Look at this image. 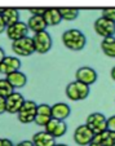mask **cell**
I'll return each instance as SVG.
<instances>
[{"mask_svg":"<svg viewBox=\"0 0 115 146\" xmlns=\"http://www.w3.org/2000/svg\"><path fill=\"white\" fill-rule=\"evenodd\" d=\"M94 31L102 38H107V36H114L115 35V22H112L111 19L106 18V17L101 16L94 21Z\"/></svg>","mask_w":115,"mask_h":146,"instance_id":"5b68a950","label":"cell"},{"mask_svg":"<svg viewBox=\"0 0 115 146\" xmlns=\"http://www.w3.org/2000/svg\"><path fill=\"white\" fill-rule=\"evenodd\" d=\"M52 119V116H49V115H40V114H36V116H35V123H36V125H40V127H44L45 124L48 123V121Z\"/></svg>","mask_w":115,"mask_h":146,"instance_id":"d4e9b609","label":"cell"},{"mask_svg":"<svg viewBox=\"0 0 115 146\" xmlns=\"http://www.w3.org/2000/svg\"><path fill=\"white\" fill-rule=\"evenodd\" d=\"M106 120H107V118L102 113H92L87 116L85 124H87L88 127L94 132V135H96V133H101L107 129Z\"/></svg>","mask_w":115,"mask_h":146,"instance_id":"8992f818","label":"cell"},{"mask_svg":"<svg viewBox=\"0 0 115 146\" xmlns=\"http://www.w3.org/2000/svg\"><path fill=\"white\" fill-rule=\"evenodd\" d=\"M5 29H7V25H5V22H4L3 17L0 16V34L4 33V31H5Z\"/></svg>","mask_w":115,"mask_h":146,"instance_id":"4dcf8cb0","label":"cell"},{"mask_svg":"<svg viewBox=\"0 0 115 146\" xmlns=\"http://www.w3.org/2000/svg\"><path fill=\"white\" fill-rule=\"evenodd\" d=\"M110 74H111V78H112V80H114L115 82V66L112 67L111 69V72H110Z\"/></svg>","mask_w":115,"mask_h":146,"instance_id":"836d02e7","label":"cell"},{"mask_svg":"<svg viewBox=\"0 0 115 146\" xmlns=\"http://www.w3.org/2000/svg\"><path fill=\"white\" fill-rule=\"evenodd\" d=\"M1 17H3L7 26L13 25L17 21H19V13H18V11L14 8H4L3 13H1Z\"/></svg>","mask_w":115,"mask_h":146,"instance_id":"d6986e66","label":"cell"},{"mask_svg":"<svg viewBox=\"0 0 115 146\" xmlns=\"http://www.w3.org/2000/svg\"><path fill=\"white\" fill-rule=\"evenodd\" d=\"M94 136V132L88 127L87 124H82L78 125L76 129L74 132V141L78 143L79 146H88L89 142L92 141Z\"/></svg>","mask_w":115,"mask_h":146,"instance_id":"52a82bcc","label":"cell"},{"mask_svg":"<svg viewBox=\"0 0 115 146\" xmlns=\"http://www.w3.org/2000/svg\"><path fill=\"white\" fill-rule=\"evenodd\" d=\"M3 145V138H0V146Z\"/></svg>","mask_w":115,"mask_h":146,"instance_id":"8d00e7d4","label":"cell"},{"mask_svg":"<svg viewBox=\"0 0 115 146\" xmlns=\"http://www.w3.org/2000/svg\"><path fill=\"white\" fill-rule=\"evenodd\" d=\"M106 125H107V129H109V131H112V132H115V115L107 118Z\"/></svg>","mask_w":115,"mask_h":146,"instance_id":"4316f807","label":"cell"},{"mask_svg":"<svg viewBox=\"0 0 115 146\" xmlns=\"http://www.w3.org/2000/svg\"><path fill=\"white\" fill-rule=\"evenodd\" d=\"M62 43L67 49L78 52V50H82L85 47L87 38L78 29H70V30H66L62 34Z\"/></svg>","mask_w":115,"mask_h":146,"instance_id":"6da1fadb","label":"cell"},{"mask_svg":"<svg viewBox=\"0 0 115 146\" xmlns=\"http://www.w3.org/2000/svg\"><path fill=\"white\" fill-rule=\"evenodd\" d=\"M66 96L71 101H80V96H79V92H78L75 82H71L67 84V87H66Z\"/></svg>","mask_w":115,"mask_h":146,"instance_id":"44dd1931","label":"cell"},{"mask_svg":"<svg viewBox=\"0 0 115 146\" xmlns=\"http://www.w3.org/2000/svg\"><path fill=\"white\" fill-rule=\"evenodd\" d=\"M12 49L17 56L21 57H29L33 53H35V47H34V40L30 36H23L21 39L13 40L12 43Z\"/></svg>","mask_w":115,"mask_h":146,"instance_id":"3957f363","label":"cell"},{"mask_svg":"<svg viewBox=\"0 0 115 146\" xmlns=\"http://www.w3.org/2000/svg\"><path fill=\"white\" fill-rule=\"evenodd\" d=\"M21 60L17 57H11V56H5L3 62L0 64V74L8 75L13 71L21 69Z\"/></svg>","mask_w":115,"mask_h":146,"instance_id":"7c38bea8","label":"cell"},{"mask_svg":"<svg viewBox=\"0 0 115 146\" xmlns=\"http://www.w3.org/2000/svg\"><path fill=\"white\" fill-rule=\"evenodd\" d=\"M5 58V52H4V49L1 47H0V64L3 62V60Z\"/></svg>","mask_w":115,"mask_h":146,"instance_id":"d6a6232c","label":"cell"},{"mask_svg":"<svg viewBox=\"0 0 115 146\" xmlns=\"http://www.w3.org/2000/svg\"><path fill=\"white\" fill-rule=\"evenodd\" d=\"M1 146H14L13 142H12L9 138H3V145Z\"/></svg>","mask_w":115,"mask_h":146,"instance_id":"1f68e13d","label":"cell"},{"mask_svg":"<svg viewBox=\"0 0 115 146\" xmlns=\"http://www.w3.org/2000/svg\"><path fill=\"white\" fill-rule=\"evenodd\" d=\"M53 146H68V145H66V143H55Z\"/></svg>","mask_w":115,"mask_h":146,"instance_id":"e575fe53","label":"cell"},{"mask_svg":"<svg viewBox=\"0 0 115 146\" xmlns=\"http://www.w3.org/2000/svg\"><path fill=\"white\" fill-rule=\"evenodd\" d=\"M14 146H35V145H34L33 141L25 140V141H21L19 143H17V145H14Z\"/></svg>","mask_w":115,"mask_h":146,"instance_id":"f546056e","label":"cell"},{"mask_svg":"<svg viewBox=\"0 0 115 146\" xmlns=\"http://www.w3.org/2000/svg\"><path fill=\"white\" fill-rule=\"evenodd\" d=\"M66 132H67V124L65 123V120H58L55 129H53V132H52V136L55 138H58V137L65 136Z\"/></svg>","mask_w":115,"mask_h":146,"instance_id":"7402d4cb","label":"cell"},{"mask_svg":"<svg viewBox=\"0 0 115 146\" xmlns=\"http://www.w3.org/2000/svg\"><path fill=\"white\" fill-rule=\"evenodd\" d=\"M58 11H60L62 19H65V21H74L79 16V9H76V8L62 7V8H58Z\"/></svg>","mask_w":115,"mask_h":146,"instance_id":"ffe728a7","label":"cell"},{"mask_svg":"<svg viewBox=\"0 0 115 146\" xmlns=\"http://www.w3.org/2000/svg\"><path fill=\"white\" fill-rule=\"evenodd\" d=\"M33 40H34V47H35V53L45 54V53H48L52 49L53 45L52 36L45 30L35 33V35L33 36Z\"/></svg>","mask_w":115,"mask_h":146,"instance_id":"7a4b0ae2","label":"cell"},{"mask_svg":"<svg viewBox=\"0 0 115 146\" xmlns=\"http://www.w3.org/2000/svg\"><path fill=\"white\" fill-rule=\"evenodd\" d=\"M3 11H4V8H0V16H1V13H3Z\"/></svg>","mask_w":115,"mask_h":146,"instance_id":"d590c367","label":"cell"},{"mask_svg":"<svg viewBox=\"0 0 115 146\" xmlns=\"http://www.w3.org/2000/svg\"><path fill=\"white\" fill-rule=\"evenodd\" d=\"M75 80L82 82L84 84H88V86H92L97 80V72L96 70L89 66L79 67L76 70V72H75Z\"/></svg>","mask_w":115,"mask_h":146,"instance_id":"30bf717a","label":"cell"},{"mask_svg":"<svg viewBox=\"0 0 115 146\" xmlns=\"http://www.w3.org/2000/svg\"><path fill=\"white\" fill-rule=\"evenodd\" d=\"M47 23L44 21L43 16H38V14H33V16L29 18L27 21V27L29 30L34 31V33H39V31H43L47 29Z\"/></svg>","mask_w":115,"mask_h":146,"instance_id":"e0dca14e","label":"cell"},{"mask_svg":"<svg viewBox=\"0 0 115 146\" xmlns=\"http://www.w3.org/2000/svg\"><path fill=\"white\" fill-rule=\"evenodd\" d=\"M13 87L12 84L8 82V79H0V96L3 97H8L9 94L13 92Z\"/></svg>","mask_w":115,"mask_h":146,"instance_id":"603a6c76","label":"cell"},{"mask_svg":"<svg viewBox=\"0 0 115 146\" xmlns=\"http://www.w3.org/2000/svg\"><path fill=\"white\" fill-rule=\"evenodd\" d=\"M36 109L38 105L36 102L31 101V100H25V102L22 104L21 109L17 113V118L22 124H30L35 120L36 116Z\"/></svg>","mask_w":115,"mask_h":146,"instance_id":"277c9868","label":"cell"},{"mask_svg":"<svg viewBox=\"0 0 115 146\" xmlns=\"http://www.w3.org/2000/svg\"><path fill=\"white\" fill-rule=\"evenodd\" d=\"M102 16L115 22V8H104L102 9Z\"/></svg>","mask_w":115,"mask_h":146,"instance_id":"484cf974","label":"cell"},{"mask_svg":"<svg viewBox=\"0 0 115 146\" xmlns=\"http://www.w3.org/2000/svg\"><path fill=\"white\" fill-rule=\"evenodd\" d=\"M101 49L104 54L110 58H115V36H107L101 41Z\"/></svg>","mask_w":115,"mask_h":146,"instance_id":"ac0fdd59","label":"cell"},{"mask_svg":"<svg viewBox=\"0 0 115 146\" xmlns=\"http://www.w3.org/2000/svg\"><path fill=\"white\" fill-rule=\"evenodd\" d=\"M75 84H76V88H78V92H79V96H80V101L82 100H85L88 96H89V86L88 84H84V83L82 82H78V80H75Z\"/></svg>","mask_w":115,"mask_h":146,"instance_id":"cb8c5ba5","label":"cell"},{"mask_svg":"<svg viewBox=\"0 0 115 146\" xmlns=\"http://www.w3.org/2000/svg\"><path fill=\"white\" fill-rule=\"evenodd\" d=\"M25 102V97L18 92H12L8 97H5V109L7 113L9 114H17L21 109L22 104Z\"/></svg>","mask_w":115,"mask_h":146,"instance_id":"8fae6325","label":"cell"},{"mask_svg":"<svg viewBox=\"0 0 115 146\" xmlns=\"http://www.w3.org/2000/svg\"><path fill=\"white\" fill-rule=\"evenodd\" d=\"M88 146H115V132L106 129L101 133H96Z\"/></svg>","mask_w":115,"mask_h":146,"instance_id":"9c48e42d","label":"cell"},{"mask_svg":"<svg viewBox=\"0 0 115 146\" xmlns=\"http://www.w3.org/2000/svg\"><path fill=\"white\" fill-rule=\"evenodd\" d=\"M35 146H53L56 143V138L53 137L51 133H48L47 131H41L33 136V140Z\"/></svg>","mask_w":115,"mask_h":146,"instance_id":"5bb4252c","label":"cell"},{"mask_svg":"<svg viewBox=\"0 0 115 146\" xmlns=\"http://www.w3.org/2000/svg\"><path fill=\"white\" fill-rule=\"evenodd\" d=\"M43 18L48 26H57L62 22V17L58 8H45Z\"/></svg>","mask_w":115,"mask_h":146,"instance_id":"9a60e30c","label":"cell"},{"mask_svg":"<svg viewBox=\"0 0 115 146\" xmlns=\"http://www.w3.org/2000/svg\"><path fill=\"white\" fill-rule=\"evenodd\" d=\"M29 12H31L33 14H38V16H43L44 12H45V8H30Z\"/></svg>","mask_w":115,"mask_h":146,"instance_id":"83f0119b","label":"cell"},{"mask_svg":"<svg viewBox=\"0 0 115 146\" xmlns=\"http://www.w3.org/2000/svg\"><path fill=\"white\" fill-rule=\"evenodd\" d=\"M5 111H7V109H5V97L0 96V115L4 114Z\"/></svg>","mask_w":115,"mask_h":146,"instance_id":"f1b7e54d","label":"cell"},{"mask_svg":"<svg viewBox=\"0 0 115 146\" xmlns=\"http://www.w3.org/2000/svg\"><path fill=\"white\" fill-rule=\"evenodd\" d=\"M70 114H71V109L65 102H58V104L52 105V118L58 119V120H65L70 116Z\"/></svg>","mask_w":115,"mask_h":146,"instance_id":"4fadbf2b","label":"cell"},{"mask_svg":"<svg viewBox=\"0 0 115 146\" xmlns=\"http://www.w3.org/2000/svg\"><path fill=\"white\" fill-rule=\"evenodd\" d=\"M5 33H7V36H8L12 41L17 40V39H21V38H23V36H27V33H29L27 23L22 22V21H17L13 25L7 26Z\"/></svg>","mask_w":115,"mask_h":146,"instance_id":"ba28073f","label":"cell"},{"mask_svg":"<svg viewBox=\"0 0 115 146\" xmlns=\"http://www.w3.org/2000/svg\"><path fill=\"white\" fill-rule=\"evenodd\" d=\"M5 76H7V79H8V82L12 84L13 88H22V87H25L26 83H27L26 75L23 74V72H21L19 70L11 72V74L5 75Z\"/></svg>","mask_w":115,"mask_h":146,"instance_id":"2e32d148","label":"cell"}]
</instances>
